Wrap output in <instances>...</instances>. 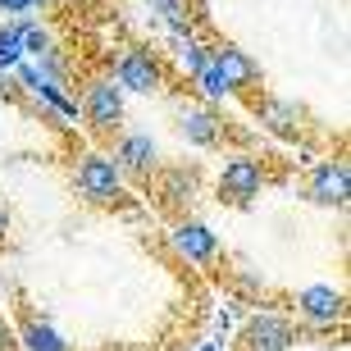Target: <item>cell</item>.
<instances>
[{"label": "cell", "instance_id": "obj_6", "mask_svg": "<svg viewBox=\"0 0 351 351\" xmlns=\"http://www.w3.org/2000/svg\"><path fill=\"white\" fill-rule=\"evenodd\" d=\"M119 173H132V178H151L160 169V142L142 128H119V142H114V156Z\"/></svg>", "mask_w": 351, "mask_h": 351}, {"label": "cell", "instance_id": "obj_11", "mask_svg": "<svg viewBox=\"0 0 351 351\" xmlns=\"http://www.w3.org/2000/svg\"><path fill=\"white\" fill-rule=\"evenodd\" d=\"M173 251H178L182 261H192V265H210L215 256H219V237L210 233L201 219H182L178 228H173Z\"/></svg>", "mask_w": 351, "mask_h": 351}, {"label": "cell", "instance_id": "obj_15", "mask_svg": "<svg viewBox=\"0 0 351 351\" xmlns=\"http://www.w3.org/2000/svg\"><path fill=\"white\" fill-rule=\"evenodd\" d=\"M14 23H19V41H23V60H37V55L55 51V37L46 23H37V19H14Z\"/></svg>", "mask_w": 351, "mask_h": 351}, {"label": "cell", "instance_id": "obj_2", "mask_svg": "<svg viewBox=\"0 0 351 351\" xmlns=\"http://www.w3.org/2000/svg\"><path fill=\"white\" fill-rule=\"evenodd\" d=\"M110 78L123 91H132V96H160L169 73H165V60H160L151 46H137V41H132V46H119Z\"/></svg>", "mask_w": 351, "mask_h": 351}, {"label": "cell", "instance_id": "obj_22", "mask_svg": "<svg viewBox=\"0 0 351 351\" xmlns=\"http://www.w3.org/2000/svg\"><path fill=\"white\" fill-rule=\"evenodd\" d=\"M201 351H219V347H215V342H201Z\"/></svg>", "mask_w": 351, "mask_h": 351}, {"label": "cell", "instance_id": "obj_7", "mask_svg": "<svg viewBox=\"0 0 351 351\" xmlns=\"http://www.w3.org/2000/svg\"><path fill=\"white\" fill-rule=\"evenodd\" d=\"M297 315L311 328H333V324H342V315H347V297H342V287L311 283V287L297 292Z\"/></svg>", "mask_w": 351, "mask_h": 351}, {"label": "cell", "instance_id": "obj_16", "mask_svg": "<svg viewBox=\"0 0 351 351\" xmlns=\"http://www.w3.org/2000/svg\"><path fill=\"white\" fill-rule=\"evenodd\" d=\"M23 347L27 351H69V342L60 338L46 319H27L23 324Z\"/></svg>", "mask_w": 351, "mask_h": 351}, {"label": "cell", "instance_id": "obj_18", "mask_svg": "<svg viewBox=\"0 0 351 351\" xmlns=\"http://www.w3.org/2000/svg\"><path fill=\"white\" fill-rule=\"evenodd\" d=\"M192 82H196V91L206 96V105H210V101H223V96H228V87H223V78L215 73V64H206V69H201V73H196Z\"/></svg>", "mask_w": 351, "mask_h": 351}, {"label": "cell", "instance_id": "obj_1", "mask_svg": "<svg viewBox=\"0 0 351 351\" xmlns=\"http://www.w3.org/2000/svg\"><path fill=\"white\" fill-rule=\"evenodd\" d=\"M78 114L87 119V128L96 132V137H114V132L123 128V119H128V91L119 87L110 73H96V78H87V87H82Z\"/></svg>", "mask_w": 351, "mask_h": 351}, {"label": "cell", "instance_id": "obj_13", "mask_svg": "<svg viewBox=\"0 0 351 351\" xmlns=\"http://www.w3.org/2000/svg\"><path fill=\"white\" fill-rule=\"evenodd\" d=\"M196 192H201V173L187 169V165H173V169L160 173V196H165V206H173V210L192 206Z\"/></svg>", "mask_w": 351, "mask_h": 351}, {"label": "cell", "instance_id": "obj_8", "mask_svg": "<svg viewBox=\"0 0 351 351\" xmlns=\"http://www.w3.org/2000/svg\"><path fill=\"white\" fill-rule=\"evenodd\" d=\"M223 132H228V123L219 119V110L215 105H182L178 110V137L187 146H201V151H210V146L223 142Z\"/></svg>", "mask_w": 351, "mask_h": 351}, {"label": "cell", "instance_id": "obj_17", "mask_svg": "<svg viewBox=\"0 0 351 351\" xmlns=\"http://www.w3.org/2000/svg\"><path fill=\"white\" fill-rule=\"evenodd\" d=\"M23 60V41H19V23H0V73H10Z\"/></svg>", "mask_w": 351, "mask_h": 351}, {"label": "cell", "instance_id": "obj_9", "mask_svg": "<svg viewBox=\"0 0 351 351\" xmlns=\"http://www.w3.org/2000/svg\"><path fill=\"white\" fill-rule=\"evenodd\" d=\"M306 196H311L315 206H347L351 196V169L347 160H324V165H315L311 182H306Z\"/></svg>", "mask_w": 351, "mask_h": 351}, {"label": "cell", "instance_id": "obj_23", "mask_svg": "<svg viewBox=\"0 0 351 351\" xmlns=\"http://www.w3.org/2000/svg\"><path fill=\"white\" fill-rule=\"evenodd\" d=\"M41 5H64V0H41Z\"/></svg>", "mask_w": 351, "mask_h": 351}, {"label": "cell", "instance_id": "obj_19", "mask_svg": "<svg viewBox=\"0 0 351 351\" xmlns=\"http://www.w3.org/2000/svg\"><path fill=\"white\" fill-rule=\"evenodd\" d=\"M41 0H0V14H14V19H32Z\"/></svg>", "mask_w": 351, "mask_h": 351}, {"label": "cell", "instance_id": "obj_20", "mask_svg": "<svg viewBox=\"0 0 351 351\" xmlns=\"http://www.w3.org/2000/svg\"><path fill=\"white\" fill-rule=\"evenodd\" d=\"M23 91H19V82H14V73H0V101H19Z\"/></svg>", "mask_w": 351, "mask_h": 351}, {"label": "cell", "instance_id": "obj_5", "mask_svg": "<svg viewBox=\"0 0 351 351\" xmlns=\"http://www.w3.org/2000/svg\"><path fill=\"white\" fill-rule=\"evenodd\" d=\"M210 64H215V73L223 78L228 96L256 91V82H261V64H256L237 41H215V46H210Z\"/></svg>", "mask_w": 351, "mask_h": 351}, {"label": "cell", "instance_id": "obj_21", "mask_svg": "<svg viewBox=\"0 0 351 351\" xmlns=\"http://www.w3.org/2000/svg\"><path fill=\"white\" fill-rule=\"evenodd\" d=\"M5 233H10V210L0 206V242H5Z\"/></svg>", "mask_w": 351, "mask_h": 351}, {"label": "cell", "instance_id": "obj_14", "mask_svg": "<svg viewBox=\"0 0 351 351\" xmlns=\"http://www.w3.org/2000/svg\"><path fill=\"white\" fill-rule=\"evenodd\" d=\"M173 64H178V73L187 82L201 73V69L210 64V41L196 32V37H182V41H173Z\"/></svg>", "mask_w": 351, "mask_h": 351}, {"label": "cell", "instance_id": "obj_4", "mask_svg": "<svg viewBox=\"0 0 351 351\" xmlns=\"http://www.w3.org/2000/svg\"><path fill=\"white\" fill-rule=\"evenodd\" d=\"M265 182H269V173H265L261 160L247 156V151H237V156L223 160V169H219V201L247 206V201H256V196L265 192Z\"/></svg>", "mask_w": 351, "mask_h": 351}, {"label": "cell", "instance_id": "obj_12", "mask_svg": "<svg viewBox=\"0 0 351 351\" xmlns=\"http://www.w3.org/2000/svg\"><path fill=\"white\" fill-rule=\"evenodd\" d=\"M256 119H261L274 137H287V142H297V137H301V110L292 101L265 96V101H256Z\"/></svg>", "mask_w": 351, "mask_h": 351}, {"label": "cell", "instance_id": "obj_10", "mask_svg": "<svg viewBox=\"0 0 351 351\" xmlns=\"http://www.w3.org/2000/svg\"><path fill=\"white\" fill-rule=\"evenodd\" d=\"M242 342H247V351H287L297 342V328L283 315H251L242 328Z\"/></svg>", "mask_w": 351, "mask_h": 351}, {"label": "cell", "instance_id": "obj_3", "mask_svg": "<svg viewBox=\"0 0 351 351\" xmlns=\"http://www.w3.org/2000/svg\"><path fill=\"white\" fill-rule=\"evenodd\" d=\"M73 187H78V196L91 201V206H114L119 196H123V173H119V165L110 156L87 151L78 160V169H73Z\"/></svg>", "mask_w": 351, "mask_h": 351}]
</instances>
